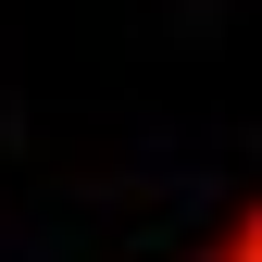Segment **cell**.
Returning a JSON list of instances; mask_svg holds the SVG:
<instances>
[{
	"instance_id": "6da1fadb",
	"label": "cell",
	"mask_w": 262,
	"mask_h": 262,
	"mask_svg": "<svg viewBox=\"0 0 262 262\" xmlns=\"http://www.w3.org/2000/svg\"><path fill=\"white\" fill-rule=\"evenodd\" d=\"M212 262H262V200H250L237 225H225V237H212Z\"/></svg>"
}]
</instances>
